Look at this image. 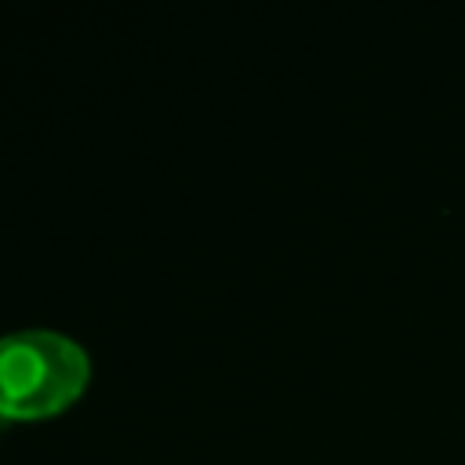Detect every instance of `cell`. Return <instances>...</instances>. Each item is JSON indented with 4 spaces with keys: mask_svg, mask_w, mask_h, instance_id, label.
I'll return each mask as SVG.
<instances>
[{
    "mask_svg": "<svg viewBox=\"0 0 465 465\" xmlns=\"http://www.w3.org/2000/svg\"><path fill=\"white\" fill-rule=\"evenodd\" d=\"M87 352L58 331L25 327L0 338V414L36 418L65 407L87 381Z\"/></svg>",
    "mask_w": 465,
    "mask_h": 465,
    "instance_id": "6da1fadb",
    "label": "cell"
}]
</instances>
